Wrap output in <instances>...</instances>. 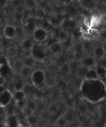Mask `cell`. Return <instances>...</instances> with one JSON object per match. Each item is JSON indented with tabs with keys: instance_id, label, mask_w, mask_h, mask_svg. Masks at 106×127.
Returning a JSON list of instances; mask_svg holds the SVG:
<instances>
[{
	"instance_id": "6da1fadb",
	"label": "cell",
	"mask_w": 106,
	"mask_h": 127,
	"mask_svg": "<svg viewBox=\"0 0 106 127\" xmlns=\"http://www.w3.org/2000/svg\"><path fill=\"white\" fill-rule=\"evenodd\" d=\"M81 88L83 97L91 102L100 101L105 96V86L100 81L85 80Z\"/></svg>"
},
{
	"instance_id": "7a4b0ae2",
	"label": "cell",
	"mask_w": 106,
	"mask_h": 127,
	"mask_svg": "<svg viewBox=\"0 0 106 127\" xmlns=\"http://www.w3.org/2000/svg\"><path fill=\"white\" fill-rule=\"evenodd\" d=\"M31 81L35 88L42 89L45 84V74L40 69L35 71L31 74Z\"/></svg>"
},
{
	"instance_id": "3957f363",
	"label": "cell",
	"mask_w": 106,
	"mask_h": 127,
	"mask_svg": "<svg viewBox=\"0 0 106 127\" xmlns=\"http://www.w3.org/2000/svg\"><path fill=\"white\" fill-rule=\"evenodd\" d=\"M31 55L37 62H43L45 58L46 52L44 47L39 43H34L31 51Z\"/></svg>"
},
{
	"instance_id": "277c9868",
	"label": "cell",
	"mask_w": 106,
	"mask_h": 127,
	"mask_svg": "<svg viewBox=\"0 0 106 127\" xmlns=\"http://www.w3.org/2000/svg\"><path fill=\"white\" fill-rule=\"evenodd\" d=\"M33 38L37 42H43L48 38V32L42 27H37L33 32Z\"/></svg>"
},
{
	"instance_id": "5b68a950",
	"label": "cell",
	"mask_w": 106,
	"mask_h": 127,
	"mask_svg": "<svg viewBox=\"0 0 106 127\" xmlns=\"http://www.w3.org/2000/svg\"><path fill=\"white\" fill-rule=\"evenodd\" d=\"M12 99V95L7 89L0 93V105L1 107L4 108L9 105Z\"/></svg>"
},
{
	"instance_id": "8992f818",
	"label": "cell",
	"mask_w": 106,
	"mask_h": 127,
	"mask_svg": "<svg viewBox=\"0 0 106 127\" xmlns=\"http://www.w3.org/2000/svg\"><path fill=\"white\" fill-rule=\"evenodd\" d=\"M3 34L6 38L12 39L16 36V27L14 26H7L3 30Z\"/></svg>"
},
{
	"instance_id": "52a82bcc",
	"label": "cell",
	"mask_w": 106,
	"mask_h": 127,
	"mask_svg": "<svg viewBox=\"0 0 106 127\" xmlns=\"http://www.w3.org/2000/svg\"><path fill=\"white\" fill-rule=\"evenodd\" d=\"M19 122L17 117L14 115H11L6 119L4 127H19Z\"/></svg>"
},
{
	"instance_id": "ba28073f",
	"label": "cell",
	"mask_w": 106,
	"mask_h": 127,
	"mask_svg": "<svg viewBox=\"0 0 106 127\" xmlns=\"http://www.w3.org/2000/svg\"><path fill=\"white\" fill-rule=\"evenodd\" d=\"M96 65L95 58L93 57H87L83 58L81 60V66L87 68H93Z\"/></svg>"
},
{
	"instance_id": "9c48e42d",
	"label": "cell",
	"mask_w": 106,
	"mask_h": 127,
	"mask_svg": "<svg viewBox=\"0 0 106 127\" xmlns=\"http://www.w3.org/2000/svg\"><path fill=\"white\" fill-rule=\"evenodd\" d=\"M84 79L86 81H96L99 79V77H98V74L96 73V69H93V68H91L87 72L86 74Z\"/></svg>"
},
{
	"instance_id": "30bf717a",
	"label": "cell",
	"mask_w": 106,
	"mask_h": 127,
	"mask_svg": "<svg viewBox=\"0 0 106 127\" xmlns=\"http://www.w3.org/2000/svg\"><path fill=\"white\" fill-rule=\"evenodd\" d=\"M26 93L23 90L22 91H15L14 94H12V97L16 103L25 100L26 99Z\"/></svg>"
},
{
	"instance_id": "8fae6325",
	"label": "cell",
	"mask_w": 106,
	"mask_h": 127,
	"mask_svg": "<svg viewBox=\"0 0 106 127\" xmlns=\"http://www.w3.org/2000/svg\"><path fill=\"white\" fill-rule=\"evenodd\" d=\"M34 43L29 39H26L22 41L21 43V48L25 52H31Z\"/></svg>"
},
{
	"instance_id": "7c38bea8",
	"label": "cell",
	"mask_w": 106,
	"mask_h": 127,
	"mask_svg": "<svg viewBox=\"0 0 106 127\" xmlns=\"http://www.w3.org/2000/svg\"><path fill=\"white\" fill-rule=\"evenodd\" d=\"M105 50L102 46H98L94 50V55L98 59H101L104 57L105 54Z\"/></svg>"
},
{
	"instance_id": "4fadbf2b",
	"label": "cell",
	"mask_w": 106,
	"mask_h": 127,
	"mask_svg": "<svg viewBox=\"0 0 106 127\" xmlns=\"http://www.w3.org/2000/svg\"><path fill=\"white\" fill-rule=\"evenodd\" d=\"M35 62V60L32 57V55L24 57L23 61H22L24 66H26L30 67V68H32L34 66Z\"/></svg>"
},
{
	"instance_id": "5bb4252c",
	"label": "cell",
	"mask_w": 106,
	"mask_h": 127,
	"mask_svg": "<svg viewBox=\"0 0 106 127\" xmlns=\"http://www.w3.org/2000/svg\"><path fill=\"white\" fill-rule=\"evenodd\" d=\"M11 73V68H9L8 64L1 65V78H6L9 76L10 73Z\"/></svg>"
},
{
	"instance_id": "9a60e30c",
	"label": "cell",
	"mask_w": 106,
	"mask_h": 127,
	"mask_svg": "<svg viewBox=\"0 0 106 127\" xmlns=\"http://www.w3.org/2000/svg\"><path fill=\"white\" fill-rule=\"evenodd\" d=\"M96 71L98 74L99 79L106 78V69L101 65H98L96 67Z\"/></svg>"
},
{
	"instance_id": "2e32d148",
	"label": "cell",
	"mask_w": 106,
	"mask_h": 127,
	"mask_svg": "<svg viewBox=\"0 0 106 127\" xmlns=\"http://www.w3.org/2000/svg\"><path fill=\"white\" fill-rule=\"evenodd\" d=\"M49 50L53 54H57L60 52L61 49H62V47H61V44L60 42H57L56 43H53V45L49 47Z\"/></svg>"
},
{
	"instance_id": "e0dca14e",
	"label": "cell",
	"mask_w": 106,
	"mask_h": 127,
	"mask_svg": "<svg viewBox=\"0 0 106 127\" xmlns=\"http://www.w3.org/2000/svg\"><path fill=\"white\" fill-rule=\"evenodd\" d=\"M41 27H42L43 29H44L45 31H47L48 33L49 32H51V31L53 29V26H52V24L50 23V22L49 21H48V20H45V21H42Z\"/></svg>"
},
{
	"instance_id": "ac0fdd59",
	"label": "cell",
	"mask_w": 106,
	"mask_h": 127,
	"mask_svg": "<svg viewBox=\"0 0 106 127\" xmlns=\"http://www.w3.org/2000/svg\"><path fill=\"white\" fill-rule=\"evenodd\" d=\"M21 74L24 78H27L30 76L31 74V68L26 66H23L20 70Z\"/></svg>"
},
{
	"instance_id": "d6986e66",
	"label": "cell",
	"mask_w": 106,
	"mask_h": 127,
	"mask_svg": "<svg viewBox=\"0 0 106 127\" xmlns=\"http://www.w3.org/2000/svg\"><path fill=\"white\" fill-rule=\"evenodd\" d=\"M25 86V84H24L22 79H18L15 81L14 88L15 91H22L24 89Z\"/></svg>"
},
{
	"instance_id": "ffe728a7",
	"label": "cell",
	"mask_w": 106,
	"mask_h": 127,
	"mask_svg": "<svg viewBox=\"0 0 106 127\" xmlns=\"http://www.w3.org/2000/svg\"><path fill=\"white\" fill-rule=\"evenodd\" d=\"M45 16V12L42 9H38L36 10L35 13V19L42 20L43 19Z\"/></svg>"
},
{
	"instance_id": "44dd1931",
	"label": "cell",
	"mask_w": 106,
	"mask_h": 127,
	"mask_svg": "<svg viewBox=\"0 0 106 127\" xmlns=\"http://www.w3.org/2000/svg\"><path fill=\"white\" fill-rule=\"evenodd\" d=\"M27 121H28L29 125L34 126V125H35L37 124V122H38V119H37V117L32 115L29 117L27 118Z\"/></svg>"
},
{
	"instance_id": "7402d4cb",
	"label": "cell",
	"mask_w": 106,
	"mask_h": 127,
	"mask_svg": "<svg viewBox=\"0 0 106 127\" xmlns=\"http://www.w3.org/2000/svg\"><path fill=\"white\" fill-rule=\"evenodd\" d=\"M34 96L37 99H42L43 97V93L42 92V89L35 88V89L34 92Z\"/></svg>"
},
{
	"instance_id": "603a6c76",
	"label": "cell",
	"mask_w": 106,
	"mask_h": 127,
	"mask_svg": "<svg viewBox=\"0 0 106 127\" xmlns=\"http://www.w3.org/2000/svg\"><path fill=\"white\" fill-rule=\"evenodd\" d=\"M72 24H73V22L70 19H63V21L61 26H63L65 28L68 29L71 27Z\"/></svg>"
},
{
	"instance_id": "cb8c5ba5",
	"label": "cell",
	"mask_w": 106,
	"mask_h": 127,
	"mask_svg": "<svg viewBox=\"0 0 106 127\" xmlns=\"http://www.w3.org/2000/svg\"><path fill=\"white\" fill-rule=\"evenodd\" d=\"M26 108L33 113L34 112L35 110V109H36L35 103L34 102L32 101L29 102L27 103V105H26Z\"/></svg>"
},
{
	"instance_id": "d4e9b609",
	"label": "cell",
	"mask_w": 106,
	"mask_h": 127,
	"mask_svg": "<svg viewBox=\"0 0 106 127\" xmlns=\"http://www.w3.org/2000/svg\"><path fill=\"white\" fill-rule=\"evenodd\" d=\"M68 38V35L66 33L65 31H60V32L59 35H58V39L59 40V41H65Z\"/></svg>"
},
{
	"instance_id": "484cf974",
	"label": "cell",
	"mask_w": 106,
	"mask_h": 127,
	"mask_svg": "<svg viewBox=\"0 0 106 127\" xmlns=\"http://www.w3.org/2000/svg\"><path fill=\"white\" fill-rule=\"evenodd\" d=\"M60 71L63 73H65V74H67V73H68L69 72H70L71 69L70 67V64H63V65L60 68Z\"/></svg>"
},
{
	"instance_id": "4316f807",
	"label": "cell",
	"mask_w": 106,
	"mask_h": 127,
	"mask_svg": "<svg viewBox=\"0 0 106 127\" xmlns=\"http://www.w3.org/2000/svg\"><path fill=\"white\" fill-rule=\"evenodd\" d=\"M74 105V100L72 97L66 99V105L68 107H73Z\"/></svg>"
},
{
	"instance_id": "83f0119b",
	"label": "cell",
	"mask_w": 106,
	"mask_h": 127,
	"mask_svg": "<svg viewBox=\"0 0 106 127\" xmlns=\"http://www.w3.org/2000/svg\"><path fill=\"white\" fill-rule=\"evenodd\" d=\"M83 46L81 43H76V44L74 45V47H73L74 51L76 53H80L83 51Z\"/></svg>"
},
{
	"instance_id": "f1b7e54d",
	"label": "cell",
	"mask_w": 106,
	"mask_h": 127,
	"mask_svg": "<svg viewBox=\"0 0 106 127\" xmlns=\"http://www.w3.org/2000/svg\"><path fill=\"white\" fill-rule=\"evenodd\" d=\"M70 69L71 71H73V70H78L79 69V64L77 62H72L70 63Z\"/></svg>"
},
{
	"instance_id": "f546056e",
	"label": "cell",
	"mask_w": 106,
	"mask_h": 127,
	"mask_svg": "<svg viewBox=\"0 0 106 127\" xmlns=\"http://www.w3.org/2000/svg\"><path fill=\"white\" fill-rule=\"evenodd\" d=\"M26 6L28 9H32L34 7L35 5V1H26Z\"/></svg>"
},
{
	"instance_id": "4dcf8cb0",
	"label": "cell",
	"mask_w": 106,
	"mask_h": 127,
	"mask_svg": "<svg viewBox=\"0 0 106 127\" xmlns=\"http://www.w3.org/2000/svg\"><path fill=\"white\" fill-rule=\"evenodd\" d=\"M65 125H66L65 119H63V118L62 117L60 118V119L58 120V125H57L60 126L61 127H63L64 126H65Z\"/></svg>"
},
{
	"instance_id": "1f68e13d",
	"label": "cell",
	"mask_w": 106,
	"mask_h": 127,
	"mask_svg": "<svg viewBox=\"0 0 106 127\" xmlns=\"http://www.w3.org/2000/svg\"><path fill=\"white\" fill-rule=\"evenodd\" d=\"M22 17H23V14L19 13V12H16L14 14V19L16 21H21L22 20Z\"/></svg>"
},
{
	"instance_id": "d6a6232c",
	"label": "cell",
	"mask_w": 106,
	"mask_h": 127,
	"mask_svg": "<svg viewBox=\"0 0 106 127\" xmlns=\"http://www.w3.org/2000/svg\"><path fill=\"white\" fill-rule=\"evenodd\" d=\"M63 45L65 48H70V47H71V41L69 40L67 38L66 40L63 41Z\"/></svg>"
},
{
	"instance_id": "836d02e7",
	"label": "cell",
	"mask_w": 106,
	"mask_h": 127,
	"mask_svg": "<svg viewBox=\"0 0 106 127\" xmlns=\"http://www.w3.org/2000/svg\"><path fill=\"white\" fill-rule=\"evenodd\" d=\"M65 87H66V84L65 82L63 81H61L60 82H59V85H58V88L59 89H60L62 91H65Z\"/></svg>"
},
{
	"instance_id": "e575fe53",
	"label": "cell",
	"mask_w": 106,
	"mask_h": 127,
	"mask_svg": "<svg viewBox=\"0 0 106 127\" xmlns=\"http://www.w3.org/2000/svg\"><path fill=\"white\" fill-rule=\"evenodd\" d=\"M101 38H103V39H104V40H105V41L106 40V30H105V29H104V31H103V33H102Z\"/></svg>"
},
{
	"instance_id": "d590c367",
	"label": "cell",
	"mask_w": 106,
	"mask_h": 127,
	"mask_svg": "<svg viewBox=\"0 0 106 127\" xmlns=\"http://www.w3.org/2000/svg\"><path fill=\"white\" fill-rule=\"evenodd\" d=\"M101 63H102L100 64V65L103 66V67H104V68H105L106 69V59L103 60L101 62Z\"/></svg>"
},
{
	"instance_id": "8d00e7d4",
	"label": "cell",
	"mask_w": 106,
	"mask_h": 127,
	"mask_svg": "<svg viewBox=\"0 0 106 127\" xmlns=\"http://www.w3.org/2000/svg\"><path fill=\"white\" fill-rule=\"evenodd\" d=\"M103 48H104V50H105V52H106V40L105 41V42H104V44H103Z\"/></svg>"
},
{
	"instance_id": "74e56055",
	"label": "cell",
	"mask_w": 106,
	"mask_h": 127,
	"mask_svg": "<svg viewBox=\"0 0 106 127\" xmlns=\"http://www.w3.org/2000/svg\"><path fill=\"white\" fill-rule=\"evenodd\" d=\"M104 29L106 30V23L105 24V25H104Z\"/></svg>"
},
{
	"instance_id": "f35d334b",
	"label": "cell",
	"mask_w": 106,
	"mask_h": 127,
	"mask_svg": "<svg viewBox=\"0 0 106 127\" xmlns=\"http://www.w3.org/2000/svg\"><path fill=\"white\" fill-rule=\"evenodd\" d=\"M55 127H61L60 126H58V125H57V126H55Z\"/></svg>"
},
{
	"instance_id": "ab89813d",
	"label": "cell",
	"mask_w": 106,
	"mask_h": 127,
	"mask_svg": "<svg viewBox=\"0 0 106 127\" xmlns=\"http://www.w3.org/2000/svg\"><path fill=\"white\" fill-rule=\"evenodd\" d=\"M19 127H23V126H19Z\"/></svg>"
},
{
	"instance_id": "60d3db41",
	"label": "cell",
	"mask_w": 106,
	"mask_h": 127,
	"mask_svg": "<svg viewBox=\"0 0 106 127\" xmlns=\"http://www.w3.org/2000/svg\"></svg>"
},
{
	"instance_id": "b9f144b4",
	"label": "cell",
	"mask_w": 106,
	"mask_h": 127,
	"mask_svg": "<svg viewBox=\"0 0 106 127\" xmlns=\"http://www.w3.org/2000/svg\"></svg>"
}]
</instances>
